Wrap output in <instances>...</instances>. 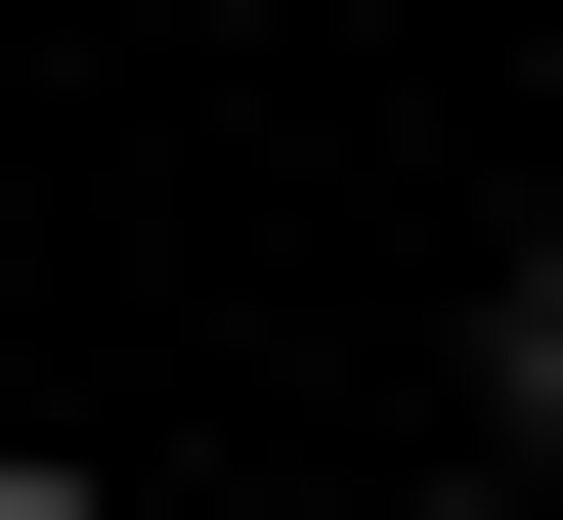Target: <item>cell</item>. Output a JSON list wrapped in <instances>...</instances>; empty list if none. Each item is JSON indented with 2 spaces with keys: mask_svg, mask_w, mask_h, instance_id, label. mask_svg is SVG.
<instances>
[{
  "mask_svg": "<svg viewBox=\"0 0 563 520\" xmlns=\"http://www.w3.org/2000/svg\"><path fill=\"white\" fill-rule=\"evenodd\" d=\"M477 434H520V477H563V218H520V261H477Z\"/></svg>",
  "mask_w": 563,
  "mask_h": 520,
  "instance_id": "6da1fadb",
  "label": "cell"
},
{
  "mask_svg": "<svg viewBox=\"0 0 563 520\" xmlns=\"http://www.w3.org/2000/svg\"><path fill=\"white\" fill-rule=\"evenodd\" d=\"M0 520H131V477H87V434H0Z\"/></svg>",
  "mask_w": 563,
  "mask_h": 520,
  "instance_id": "7a4b0ae2",
  "label": "cell"
},
{
  "mask_svg": "<svg viewBox=\"0 0 563 520\" xmlns=\"http://www.w3.org/2000/svg\"><path fill=\"white\" fill-rule=\"evenodd\" d=\"M390 520H563V477H390Z\"/></svg>",
  "mask_w": 563,
  "mask_h": 520,
  "instance_id": "3957f363",
  "label": "cell"
}]
</instances>
